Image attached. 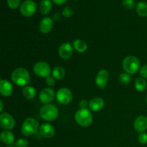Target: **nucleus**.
I'll return each mask as SVG.
<instances>
[{"label":"nucleus","mask_w":147,"mask_h":147,"mask_svg":"<svg viewBox=\"0 0 147 147\" xmlns=\"http://www.w3.org/2000/svg\"><path fill=\"white\" fill-rule=\"evenodd\" d=\"M52 1L50 0H42L40 4V11L43 15H47L52 9Z\"/></svg>","instance_id":"nucleus-19"},{"label":"nucleus","mask_w":147,"mask_h":147,"mask_svg":"<svg viewBox=\"0 0 147 147\" xmlns=\"http://www.w3.org/2000/svg\"><path fill=\"white\" fill-rule=\"evenodd\" d=\"M73 45L74 47L75 50L80 53H85L86 51V50L88 49L87 43L85 41H83V40H79V39L76 40L73 42Z\"/></svg>","instance_id":"nucleus-20"},{"label":"nucleus","mask_w":147,"mask_h":147,"mask_svg":"<svg viewBox=\"0 0 147 147\" xmlns=\"http://www.w3.org/2000/svg\"><path fill=\"white\" fill-rule=\"evenodd\" d=\"M0 105H1V108H0V111L2 112L3 109H4V103H3L2 100H1V101H0Z\"/></svg>","instance_id":"nucleus-35"},{"label":"nucleus","mask_w":147,"mask_h":147,"mask_svg":"<svg viewBox=\"0 0 147 147\" xmlns=\"http://www.w3.org/2000/svg\"><path fill=\"white\" fill-rule=\"evenodd\" d=\"M55 96V94L54 90L50 88H47L42 90V91L40 92L39 99L42 103L48 104L54 100Z\"/></svg>","instance_id":"nucleus-10"},{"label":"nucleus","mask_w":147,"mask_h":147,"mask_svg":"<svg viewBox=\"0 0 147 147\" xmlns=\"http://www.w3.org/2000/svg\"><path fill=\"white\" fill-rule=\"evenodd\" d=\"M13 92V87L11 83L7 80L1 79L0 81V93L1 96L8 97L11 96Z\"/></svg>","instance_id":"nucleus-17"},{"label":"nucleus","mask_w":147,"mask_h":147,"mask_svg":"<svg viewBox=\"0 0 147 147\" xmlns=\"http://www.w3.org/2000/svg\"><path fill=\"white\" fill-rule=\"evenodd\" d=\"M135 130L139 133H143L147 129V117L140 116L136 118L134 123Z\"/></svg>","instance_id":"nucleus-14"},{"label":"nucleus","mask_w":147,"mask_h":147,"mask_svg":"<svg viewBox=\"0 0 147 147\" xmlns=\"http://www.w3.org/2000/svg\"><path fill=\"white\" fill-rule=\"evenodd\" d=\"M75 119L80 126L88 127L93 122V116L91 112L88 109H80L75 114Z\"/></svg>","instance_id":"nucleus-3"},{"label":"nucleus","mask_w":147,"mask_h":147,"mask_svg":"<svg viewBox=\"0 0 147 147\" xmlns=\"http://www.w3.org/2000/svg\"><path fill=\"white\" fill-rule=\"evenodd\" d=\"M20 1L21 0H7L9 7L11 9H16L18 8L19 6L21 5Z\"/></svg>","instance_id":"nucleus-26"},{"label":"nucleus","mask_w":147,"mask_h":147,"mask_svg":"<svg viewBox=\"0 0 147 147\" xmlns=\"http://www.w3.org/2000/svg\"><path fill=\"white\" fill-rule=\"evenodd\" d=\"M73 53V49L70 43L65 42L60 45L59 48V55L60 57L65 60H67L71 57Z\"/></svg>","instance_id":"nucleus-12"},{"label":"nucleus","mask_w":147,"mask_h":147,"mask_svg":"<svg viewBox=\"0 0 147 147\" xmlns=\"http://www.w3.org/2000/svg\"><path fill=\"white\" fill-rule=\"evenodd\" d=\"M79 106L81 108V109H86L88 106V102L86 100H82L80 101Z\"/></svg>","instance_id":"nucleus-33"},{"label":"nucleus","mask_w":147,"mask_h":147,"mask_svg":"<svg viewBox=\"0 0 147 147\" xmlns=\"http://www.w3.org/2000/svg\"><path fill=\"white\" fill-rule=\"evenodd\" d=\"M53 27V20L50 17H44L41 20L39 25V30L42 34H47Z\"/></svg>","instance_id":"nucleus-13"},{"label":"nucleus","mask_w":147,"mask_h":147,"mask_svg":"<svg viewBox=\"0 0 147 147\" xmlns=\"http://www.w3.org/2000/svg\"><path fill=\"white\" fill-rule=\"evenodd\" d=\"M59 114L57 107L54 105L46 104L40 109V115L41 118L47 121H53L56 120Z\"/></svg>","instance_id":"nucleus-5"},{"label":"nucleus","mask_w":147,"mask_h":147,"mask_svg":"<svg viewBox=\"0 0 147 147\" xmlns=\"http://www.w3.org/2000/svg\"><path fill=\"white\" fill-rule=\"evenodd\" d=\"M140 76L144 79H147V64L144 65L140 70Z\"/></svg>","instance_id":"nucleus-32"},{"label":"nucleus","mask_w":147,"mask_h":147,"mask_svg":"<svg viewBox=\"0 0 147 147\" xmlns=\"http://www.w3.org/2000/svg\"><path fill=\"white\" fill-rule=\"evenodd\" d=\"M33 71L39 77L47 78L51 73V68L45 62H38L33 67Z\"/></svg>","instance_id":"nucleus-7"},{"label":"nucleus","mask_w":147,"mask_h":147,"mask_svg":"<svg viewBox=\"0 0 147 147\" xmlns=\"http://www.w3.org/2000/svg\"><path fill=\"white\" fill-rule=\"evenodd\" d=\"M38 129V121L33 118H27L22 125L21 131L24 136H30L37 133Z\"/></svg>","instance_id":"nucleus-4"},{"label":"nucleus","mask_w":147,"mask_h":147,"mask_svg":"<svg viewBox=\"0 0 147 147\" xmlns=\"http://www.w3.org/2000/svg\"><path fill=\"white\" fill-rule=\"evenodd\" d=\"M136 13L140 17H145L147 16V3L144 1H139L136 4Z\"/></svg>","instance_id":"nucleus-21"},{"label":"nucleus","mask_w":147,"mask_h":147,"mask_svg":"<svg viewBox=\"0 0 147 147\" xmlns=\"http://www.w3.org/2000/svg\"><path fill=\"white\" fill-rule=\"evenodd\" d=\"M20 12L24 17H32L37 10V4L33 0H25L20 5Z\"/></svg>","instance_id":"nucleus-6"},{"label":"nucleus","mask_w":147,"mask_h":147,"mask_svg":"<svg viewBox=\"0 0 147 147\" xmlns=\"http://www.w3.org/2000/svg\"><path fill=\"white\" fill-rule=\"evenodd\" d=\"M122 4L125 8L128 9H131L136 6L134 0H123Z\"/></svg>","instance_id":"nucleus-27"},{"label":"nucleus","mask_w":147,"mask_h":147,"mask_svg":"<svg viewBox=\"0 0 147 147\" xmlns=\"http://www.w3.org/2000/svg\"><path fill=\"white\" fill-rule=\"evenodd\" d=\"M123 67L126 73L134 75L137 73L140 68V61L135 56H127L123 61Z\"/></svg>","instance_id":"nucleus-2"},{"label":"nucleus","mask_w":147,"mask_h":147,"mask_svg":"<svg viewBox=\"0 0 147 147\" xmlns=\"http://www.w3.org/2000/svg\"><path fill=\"white\" fill-rule=\"evenodd\" d=\"M138 140H139V143L142 144H147V134L144 133H140V134L138 136Z\"/></svg>","instance_id":"nucleus-30"},{"label":"nucleus","mask_w":147,"mask_h":147,"mask_svg":"<svg viewBox=\"0 0 147 147\" xmlns=\"http://www.w3.org/2000/svg\"><path fill=\"white\" fill-rule=\"evenodd\" d=\"M147 87V83L143 78H137L135 81V88L139 91L142 92L146 90Z\"/></svg>","instance_id":"nucleus-24"},{"label":"nucleus","mask_w":147,"mask_h":147,"mask_svg":"<svg viewBox=\"0 0 147 147\" xmlns=\"http://www.w3.org/2000/svg\"><path fill=\"white\" fill-rule=\"evenodd\" d=\"M0 139H1V142L4 144H10L14 142V136L12 132L9 131V130H6L1 132L0 135Z\"/></svg>","instance_id":"nucleus-18"},{"label":"nucleus","mask_w":147,"mask_h":147,"mask_svg":"<svg viewBox=\"0 0 147 147\" xmlns=\"http://www.w3.org/2000/svg\"><path fill=\"white\" fill-rule=\"evenodd\" d=\"M53 2L56 5H63V4H65L67 1V0H52Z\"/></svg>","instance_id":"nucleus-34"},{"label":"nucleus","mask_w":147,"mask_h":147,"mask_svg":"<svg viewBox=\"0 0 147 147\" xmlns=\"http://www.w3.org/2000/svg\"><path fill=\"white\" fill-rule=\"evenodd\" d=\"M52 74H53V77L55 79H56V80H61V79H63L65 77V70H64L63 67L57 66V67L53 68Z\"/></svg>","instance_id":"nucleus-23"},{"label":"nucleus","mask_w":147,"mask_h":147,"mask_svg":"<svg viewBox=\"0 0 147 147\" xmlns=\"http://www.w3.org/2000/svg\"><path fill=\"white\" fill-rule=\"evenodd\" d=\"M105 102L103 98L100 97H95L90 100L88 106L93 111H99L104 107Z\"/></svg>","instance_id":"nucleus-16"},{"label":"nucleus","mask_w":147,"mask_h":147,"mask_svg":"<svg viewBox=\"0 0 147 147\" xmlns=\"http://www.w3.org/2000/svg\"><path fill=\"white\" fill-rule=\"evenodd\" d=\"M56 98L61 104H68L73 99V93L69 89L62 88L57 90L56 93Z\"/></svg>","instance_id":"nucleus-8"},{"label":"nucleus","mask_w":147,"mask_h":147,"mask_svg":"<svg viewBox=\"0 0 147 147\" xmlns=\"http://www.w3.org/2000/svg\"><path fill=\"white\" fill-rule=\"evenodd\" d=\"M146 103H147V96H146Z\"/></svg>","instance_id":"nucleus-36"},{"label":"nucleus","mask_w":147,"mask_h":147,"mask_svg":"<svg viewBox=\"0 0 147 147\" xmlns=\"http://www.w3.org/2000/svg\"><path fill=\"white\" fill-rule=\"evenodd\" d=\"M15 145L17 147H27L29 142L26 139H20L16 142Z\"/></svg>","instance_id":"nucleus-28"},{"label":"nucleus","mask_w":147,"mask_h":147,"mask_svg":"<svg viewBox=\"0 0 147 147\" xmlns=\"http://www.w3.org/2000/svg\"><path fill=\"white\" fill-rule=\"evenodd\" d=\"M40 133L46 139H50L55 135V129L50 123H43L40 128Z\"/></svg>","instance_id":"nucleus-15"},{"label":"nucleus","mask_w":147,"mask_h":147,"mask_svg":"<svg viewBox=\"0 0 147 147\" xmlns=\"http://www.w3.org/2000/svg\"><path fill=\"white\" fill-rule=\"evenodd\" d=\"M22 94L25 98L31 100L36 96V90L32 86H25L22 89Z\"/></svg>","instance_id":"nucleus-22"},{"label":"nucleus","mask_w":147,"mask_h":147,"mask_svg":"<svg viewBox=\"0 0 147 147\" xmlns=\"http://www.w3.org/2000/svg\"><path fill=\"white\" fill-rule=\"evenodd\" d=\"M109 74L106 70H101L98 73L96 77V83L98 87L105 88L109 81Z\"/></svg>","instance_id":"nucleus-11"},{"label":"nucleus","mask_w":147,"mask_h":147,"mask_svg":"<svg viewBox=\"0 0 147 147\" xmlns=\"http://www.w3.org/2000/svg\"><path fill=\"white\" fill-rule=\"evenodd\" d=\"M119 81L123 84H128L131 81V76L129 73H123L119 76Z\"/></svg>","instance_id":"nucleus-25"},{"label":"nucleus","mask_w":147,"mask_h":147,"mask_svg":"<svg viewBox=\"0 0 147 147\" xmlns=\"http://www.w3.org/2000/svg\"><path fill=\"white\" fill-rule=\"evenodd\" d=\"M1 127L6 130H11L14 127L15 121L12 116L7 113H2L0 115Z\"/></svg>","instance_id":"nucleus-9"},{"label":"nucleus","mask_w":147,"mask_h":147,"mask_svg":"<svg viewBox=\"0 0 147 147\" xmlns=\"http://www.w3.org/2000/svg\"><path fill=\"white\" fill-rule=\"evenodd\" d=\"M46 84L48 86H54L55 85V79L53 77H51V76H49V77L46 78L45 80Z\"/></svg>","instance_id":"nucleus-31"},{"label":"nucleus","mask_w":147,"mask_h":147,"mask_svg":"<svg viewBox=\"0 0 147 147\" xmlns=\"http://www.w3.org/2000/svg\"><path fill=\"white\" fill-rule=\"evenodd\" d=\"M73 10L71 8L68 7H66L63 9V17H65V18H68L70 17L73 14Z\"/></svg>","instance_id":"nucleus-29"},{"label":"nucleus","mask_w":147,"mask_h":147,"mask_svg":"<svg viewBox=\"0 0 147 147\" xmlns=\"http://www.w3.org/2000/svg\"><path fill=\"white\" fill-rule=\"evenodd\" d=\"M11 78L13 83L17 86L25 87L30 83V76L29 72L25 68L18 67L12 72Z\"/></svg>","instance_id":"nucleus-1"}]
</instances>
